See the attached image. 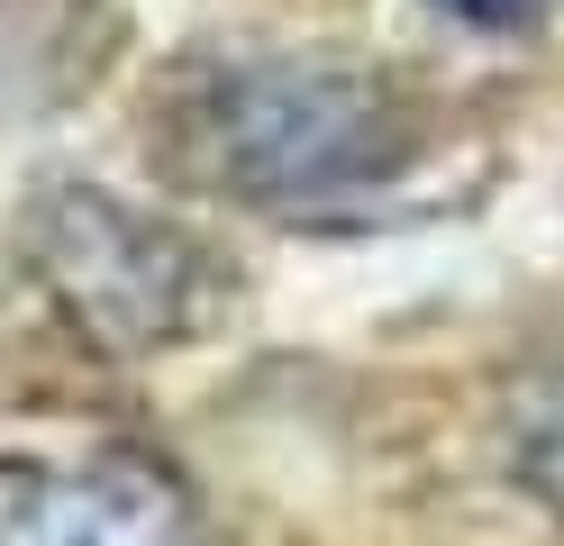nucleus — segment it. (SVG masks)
Instances as JSON below:
<instances>
[{
    "label": "nucleus",
    "instance_id": "7ed1b4c3",
    "mask_svg": "<svg viewBox=\"0 0 564 546\" xmlns=\"http://www.w3.org/2000/svg\"><path fill=\"white\" fill-rule=\"evenodd\" d=\"M0 546H200V501L173 464L100 447L74 464H0Z\"/></svg>",
    "mask_w": 564,
    "mask_h": 546
},
{
    "label": "nucleus",
    "instance_id": "f257e3e1",
    "mask_svg": "<svg viewBox=\"0 0 564 546\" xmlns=\"http://www.w3.org/2000/svg\"><path fill=\"white\" fill-rule=\"evenodd\" d=\"M192 137L209 146V173L246 201H328L392 164V100L365 73L319 64H246L200 92Z\"/></svg>",
    "mask_w": 564,
    "mask_h": 546
},
{
    "label": "nucleus",
    "instance_id": "20e7f679",
    "mask_svg": "<svg viewBox=\"0 0 564 546\" xmlns=\"http://www.w3.org/2000/svg\"><path fill=\"white\" fill-rule=\"evenodd\" d=\"M519 473L564 510V374H546L519 410Z\"/></svg>",
    "mask_w": 564,
    "mask_h": 546
},
{
    "label": "nucleus",
    "instance_id": "39448f33",
    "mask_svg": "<svg viewBox=\"0 0 564 546\" xmlns=\"http://www.w3.org/2000/svg\"><path fill=\"white\" fill-rule=\"evenodd\" d=\"M429 10H446L455 28H482V36H519V28H538L555 0H429Z\"/></svg>",
    "mask_w": 564,
    "mask_h": 546
},
{
    "label": "nucleus",
    "instance_id": "f03ea898",
    "mask_svg": "<svg viewBox=\"0 0 564 546\" xmlns=\"http://www.w3.org/2000/svg\"><path fill=\"white\" fill-rule=\"evenodd\" d=\"M28 255H37L46 291L64 301V319L100 338L110 355H137V346H164L200 319V291H209V265L192 237L155 228L147 210H128L110 192H83V182H55L28 210Z\"/></svg>",
    "mask_w": 564,
    "mask_h": 546
}]
</instances>
